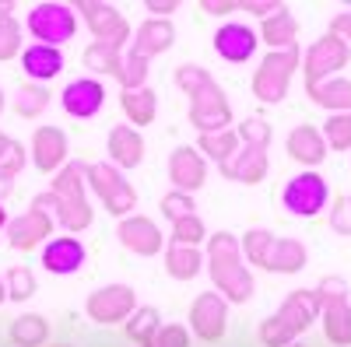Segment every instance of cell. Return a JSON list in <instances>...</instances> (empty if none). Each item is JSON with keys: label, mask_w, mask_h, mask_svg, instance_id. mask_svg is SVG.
I'll list each match as a JSON object with an SVG mask.
<instances>
[{"label": "cell", "mask_w": 351, "mask_h": 347, "mask_svg": "<svg viewBox=\"0 0 351 347\" xmlns=\"http://www.w3.org/2000/svg\"><path fill=\"white\" fill-rule=\"evenodd\" d=\"M46 337H49V326L43 316H18L11 323V340L18 347H39Z\"/></svg>", "instance_id": "836d02e7"}, {"label": "cell", "mask_w": 351, "mask_h": 347, "mask_svg": "<svg viewBox=\"0 0 351 347\" xmlns=\"http://www.w3.org/2000/svg\"><path fill=\"white\" fill-rule=\"evenodd\" d=\"M306 259H309V253L299 239H274L267 246V253H263L260 267L271 274H299L306 267Z\"/></svg>", "instance_id": "7402d4cb"}, {"label": "cell", "mask_w": 351, "mask_h": 347, "mask_svg": "<svg viewBox=\"0 0 351 347\" xmlns=\"http://www.w3.org/2000/svg\"><path fill=\"white\" fill-rule=\"evenodd\" d=\"M84 67L88 70H95V74H116V77H123V53L109 46V42H92L84 49Z\"/></svg>", "instance_id": "1f68e13d"}, {"label": "cell", "mask_w": 351, "mask_h": 347, "mask_svg": "<svg viewBox=\"0 0 351 347\" xmlns=\"http://www.w3.org/2000/svg\"><path fill=\"white\" fill-rule=\"evenodd\" d=\"M14 11V4H11V0H0V14H11Z\"/></svg>", "instance_id": "bcb514c9"}, {"label": "cell", "mask_w": 351, "mask_h": 347, "mask_svg": "<svg viewBox=\"0 0 351 347\" xmlns=\"http://www.w3.org/2000/svg\"><path fill=\"white\" fill-rule=\"evenodd\" d=\"M176 84L190 95V123L200 133H218L228 130L232 120V109L225 92L218 88V81L211 77L208 67H197V64H183L176 70Z\"/></svg>", "instance_id": "7a4b0ae2"}, {"label": "cell", "mask_w": 351, "mask_h": 347, "mask_svg": "<svg viewBox=\"0 0 351 347\" xmlns=\"http://www.w3.org/2000/svg\"><path fill=\"white\" fill-rule=\"evenodd\" d=\"M21 53V25L11 14H0V64Z\"/></svg>", "instance_id": "f35d334b"}, {"label": "cell", "mask_w": 351, "mask_h": 347, "mask_svg": "<svg viewBox=\"0 0 351 347\" xmlns=\"http://www.w3.org/2000/svg\"><path fill=\"white\" fill-rule=\"evenodd\" d=\"M324 298V330L327 340L337 347H351V305H348V284L341 277H324V284L316 287Z\"/></svg>", "instance_id": "ba28073f"}, {"label": "cell", "mask_w": 351, "mask_h": 347, "mask_svg": "<svg viewBox=\"0 0 351 347\" xmlns=\"http://www.w3.org/2000/svg\"><path fill=\"white\" fill-rule=\"evenodd\" d=\"M324 140H327V148L334 151H348L351 148V112H334L330 120L324 123Z\"/></svg>", "instance_id": "74e56055"}, {"label": "cell", "mask_w": 351, "mask_h": 347, "mask_svg": "<svg viewBox=\"0 0 351 347\" xmlns=\"http://www.w3.org/2000/svg\"><path fill=\"white\" fill-rule=\"evenodd\" d=\"M4 287H8V298L11 302H28L36 295V274L28 270V267H11L8 274H4Z\"/></svg>", "instance_id": "d590c367"}, {"label": "cell", "mask_w": 351, "mask_h": 347, "mask_svg": "<svg viewBox=\"0 0 351 347\" xmlns=\"http://www.w3.org/2000/svg\"><path fill=\"white\" fill-rule=\"evenodd\" d=\"M169 179L180 193H193V190L204 186V179H208V162H204V155L197 148L183 144V148H176L169 155Z\"/></svg>", "instance_id": "2e32d148"}, {"label": "cell", "mask_w": 351, "mask_h": 347, "mask_svg": "<svg viewBox=\"0 0 351 347\" xmlns=\"http://www.w3.org/2000/svg\"><path fill=\"white\" fill-rule=\"evenodd\" d=\"M74 11L88 21V28H92L95 42H109V46L120 49V46L130 39V25H127V18L116 11L112 4H99V0H77Z\"/></svg>", "instance_id": "7c38bea8"}, {"label": "cell", "mask_w": 351, "mask_h": 347, "mask_svg": "<svg viewBox=\"0 0 351 347\" xmlns=\"http://www.w3.org/2000/svg\"><path fill=\"white\" fill-rule=\"evenodd\" d=\"M21 67H25L28 77L49 81V77H56V74L64 70V53L56 49V46H43V42H36V46L21 49Z\"/></svg>", "instance_id": "484cf974"}, {"label": "cell", "mask_w": 351, "mask_h": 347, "mask_svg": "<svg viewBox=\"0 0 351 347\" xmlns=\"http://www.w3.org/2000/svg\"><path fill=\"white\" fill-rule=\"evenodd\" d=\"M49 231H53V218L39 207H28L25 214L8 221V242L14 249H36L39 242L49 239Z\"/></svg>", "instance_id": "d6986e66"}, {"label": "cell", "mask_w": 351, "mask_h": 347, "mask_svg": "<svg viewBox=\"0 0 351 347\" xmlns=\"http://www.w3.org/2000/svg\"><path fill=\"white\" fill-rule=\"evenodd\" d=\"M88 183H92V193L102 200V207L116 218H130V211L137 207V193L134 186L123 179L120 168H112L109 162H95L88 165Z\"/></svg>", "instance_id": "52a82bcc"}, {"label": "cell", "mask_w": 351, "mask_h": 347, "mask_svg": "<svg viewBox=\"0 0 351 347\" xmlns=\"http://www.w3.org/2000/svg\"><path fill=\"white\" fill-rule=\"evenodd\" d=\"M281 200H285V207H288L291 214L316 218L319 211L327 207L330 190H327V183H324V176H319V172H299V176L285 186Z\"/></svg>", "instance_id": "8fae6325"}, {"label": "cell", "mask_w": 351, "mask_h": 347, "mask_svg": "<svg viewBox=\"0 0 351 347\" xmlns=\"http://www.w3.org/2000/svg\"><path fill=\"white\" fill-rule=\"evenodd\" d=\"M116 235H120V242L137 253V256H155L162 253V231L152 218H144V214H130L123 218L120 224H116Z\"/></svg>", "instance_id": "e0dca14e"}, {"label": "cell", "mask_w": 351, "mask_h": 347, "mask_svg": "<svg viewBox=\"0 0 351 347\" xmlns=\"http://www.w3.org/2000/svg\"><path fill=\"white\" fill-rule=\"evenodd\" d=\"M8 298V287H4V277H0V302Z\"/></svg>", "instance_id": "c3c4849f"}, {"label": "cell", "mask_w": 351, "mask_h": 347, "mask_svg": "<svg viewBox=\"0 0 351 347\" xmlns=\"http://www.w3.org/2000/svg\"><path fill=\"white\" fill-rule=\"evenodd\" d=\"M204 267V253L197 246H180V242H169L165 253V270L172 281H193Z\"/></svg>", "instance_id": "83f0119b"}, {"label": "cell", "mask_w": 351, "mask_h": 347, "mask_svg": "<svg viewBox=\"0 0 351 347\" xmlns=\"http://www.w3.org/2000/svg\"><path fill=\"white\" fill-rule=\"evenodd\" d=\"M176 8H180L176 0H148V11L152 14H172Z\"/></svg>", "instance_id": "f6af8a7d"}, {"label": "cell", "mask_w": 351, "mask_h": 347, "mask_svg": "<svg viewBox=\"0 0 351 347\" xmlns=\"http://www.w3.org/2000/svg\"><path fill=\"white\" fill-rule=\"evenodd\" d=\"M21 168H25V148L0 130V196L11 193V186H14Z\"/></svg>", "instance_id": "f546056e"}, {"label": "cell", "mask_w": 351, "mask_h": 347, "mask_svg": "<svg viewBox=\"0 0 351 347\" xmlns=\"http://www.w3.org/2000/svg\"><path fill=\"white\" fill-rule=\"evenodd\" d=\"M299 36V21L291 18V11L281 4V11H274L271 18H263V39L271 42V49H288L295 46Z\"/></svg>", "instance_id": "4dcf8cb0"}, {"label": "cell", "mask_w": 351, "mask_h": 347, "mask_svg": "<svg viewBox=\"0 0 351 347\" xmlns=\"http://www.w3.org/2000/svg\"><path fill=\"white\" fill-rule=\"evenodd\" d=\"M239 155L221 165V176L236 179V183H260L267 176V144L271 140H250V137H239Z\"/></svg>", "instance_id": "9a60e30c"}, {"label": "cell", "mask_w": 351, "mask_h": 347, "mask_svg": "<svg viewBox=\"0 0 351 347\" xmlns=\"http://www.w3.org/2000/svg\"><path fill=\"white\" fill-rule=\"evenodd\" d=\"M302 64V53L299 46H288V49H271L263 56V64L253 74V95L260 102H281L288 95V81L295 74V67Z\"/></svg>", "instance_id": "8992f818"}, {"label": "cell", "mask_w": 351, "mask_h": 347, "mask_svg": "<svg viewBox=\"0 0 351 347\" xmlns=\"http://www.w3.org/2000/svg\"><path fill=\"white\" fill-rule=\"evenodd\" d=\"M204 235H208V228H204V221L197 214L180 218V221H176V228H172V242H180V246H200Z\"/></svg>", "instance_id": "ab89813d"}, {"label": "cell", "mask_w": 351, "mask_h": 347, "mask_svg": "<svg viewBox=\"0 0 351 347\" xmlns=\"http://www.w3.org/2000/svg\"><path fill=\"white\" fill-rule=\"evenodd\" d=\"M127 326V337L130 340H137V344H148V337L162 326L158 323V309H152V305H141L134 316H130V320L123 323Z\"/></svg>", "instance_id": "8d00e7d4"}, {"label": "cell", "mask_w": 351, "mask_h": 347, "mask_svg": "<svg viewBox=\"0 0 351 347\" xmlns=\"http://www.w3.org/2000/svg\"><path fill=\"white\" fill-rule=\"evenodd\" d=\"M32 162L39 172H60L67 165V133L60 127H39L32 133Z\"/></svg>", "instance_id": "ffe728a7"}, {"label": "cell", "mask_w": 351, "mask_h": 347, "mask_svg": "<svg viewBox=\"0 0 351 347\" xmlns=\"http://www.w3.org/2000/svg\"><path fill=\"white\" fill-rule=\"evenodd\" d=\"M109 155L120 168H137L141 158H144V140L141 133L130 127V123H120L109 130Z\"/></svg>", "instance_id": "d4e9b609"}, {"label": "cell", "mask_w": 351, "mask_h": 347, "mask_svg": "<svg viewBox=\"0 0 351 347\" xmlns=\"http://www.w3.org/2000/svg\"><path fill=\"white\" fill-rule=\"evenodd\" d=\"M144 347H190V337H186V326H180V323H162L152 337H148V344Z\"/></svg>", "instance_id": "60d3db41"}, {"label": "cell", "mask_w": 351, "mask_h": 347, "mask_svg": "<svg viewBox=\"0 0 351 347\" xmlns=\"http://www.w3.org/2000/svg\"><path fill=\"white\" fill-rule=\"evenodd\" d=\"M330 36H337V39H344V42L351 46V8L341 11V14L330 21Z\"/></svg>", "instance_id": "ee69618b"}, {"label": "cell", "mask_w": 351, "mask_h": 347, "mask_svg": "<svg viewBox=\"0 0 351 347\" xmlns=\"http://www.w3.org/2000/svg\"><path fill=\"white\" fill-rule=\"evenodd\" d=\"M351 60V46L337 36H324V39H316L309 46V53L302 56V64H306V84H316V81H327L334 77L341 67H348Z\"/></svg>", "instance_id": "4fadbf2b"}, {"label": "cell", "mask_w": 351, "mask_h": 347, "mask_svg": "<svg viewBox=\"0 0 351 347\" xmlns=\"http://www.w3.org/2000/svg\"><path fill=\"white\" fill-rule=\"evenodd\" d=\"M215 49L228 64H246L250 56L256 53V32L250 25H243V21H225L215 32Z\"/></svg>", "instance_id": "ac0fdd59"}, {"label": "cell", "mask_w": 351, "mask_h": 347, "mask_svg": "<svg viewBox=\"0 0 351 347\" xmlns=\"http://www.w3.org/2000/svg\"><path fill=\"white\" fill-rule=\"evenodd\" d=\"M239 133L236 130H218V133H200V155H208V158H215L218 165H225V162H232L239 155Z\"/></svg>", "instance_id": "d6a6232c"}, {"label": "cell", "mask_w": 351, "mask_h": 347, "mask_svg": "<svg viewBox=\"0 0 351 347\" xmlns=\"http://www.w3.org/2000/svg\"><path fill=\"white\" fill-rule=\"evenodd\" d=\"M190 326L200 340H221L228 326V302L218 292H204L190 305Z\"/></svg>", "instance_id": "5bb4252c"}, {"label": "cell", "mask_w": 351, "mask_h": 347, "mask_svg": "<svg viewBox=\"0 0 351 347\" xmlns=\"http://www.w3.org/2000/svg\"><path fill=\"white\" fill-rule=\"evenodd\" d=\"M28 32H32L43 46H56L74 39L77 32V11L67 4H39L32 14H28Z\"/></svg>", "instance_id": "9c48e42d"}, {"label": "cell", "mask_w": 351, "mask_h": 347, "mask_svg": "<svg viewBox=\"0 0 351 347\" xmlns=\"http://www.w3.org/2000/svg\"><path fill=\"white\" fill-rule=\"evenodd\" d=\"M288 155L295 158L299 165H319L327 158V140H324V133H319L316 127L302 123V127H295L288 133Z\"/></svg>", "instance_id": "cb8c5ba5"}, {"label": "cell", "mask_w": 351, "mask_h": 347, "mask_svg": "<svg viewBox=\"0 0 351 347\" xmlns=\"http://www.w3.org/2000/svg\"><path fill=\"white\" fill-rule=\"evenodd\" d=\"M172 42H176L172 21H165V18H148V21H144V25L137 28L130 49L123 53V77H120L123 88H144L152 60H155L162 49H169Z\"/></svg>", "instance_id": "5b68a950"}, {"label": "cell", "mask_w": 351, "mask_h": 347, "mask_svg": "<svg viewBox=\"0 0 351 347\" xmlns=\"http://www.w3.org/2000/svg\"><path fill=\"white\" fill-rule=\"evenodd\" d=\"M84 176H88L84 162H67L53 176V186L36 196L32 207H39L49 218H56L67 231H84L88 224H92V218H95L92 204H88V196H84Z\"/></svg>", "instance_id": "6da1fadb"}, {"label": "cell", "mask_w": 351, "mask_h": 347, "mask_svg": "<svg viewBox=\"0 0 351 347\" xmlns=\"http://www.w3.org/2000/svg\"><path fill=\"white\" fill-rule=\"evenodd\" d=\"M46 105H49V92L43 88V84H21L18 95H14V109H18V116H25V120L39 116Z\"/></svg>", "instance_id": "e575fe53"}, {"label": "cell", "mask_w": 351, "mask_h": 347, "mask_svg": "<svg viewBox=\"0 0 351 347\" xmlns=\"http://www.w3.org/2000/svg\"><path fill=\"white\" fill-rule=\"evenodd\" d=\"M84 246L74 239V235H64V239H49L46 249H43V267L49 274H74L81 270L84 264Z\"/></svg>", "instance_id": "603a6c76"}, {"label": "cell", "mask_w": 351, "mask_h": 347, "mask_svg": "<svg viewBox=\"0 0 351 347\" xmlns=\"http://www.w3.org/2000/svg\"><path fill=\"white\" fill-rule=\"evenodd\" d=\"M0 109H4V92H0Z\"/></svg>", "instance_id": "681fc988"}, {"label": "cell", "mask_w": 351, "mask_h": 347, "mask_svg": "<svg viewBox=\"0 0 351 347\" xmlns=\"http://www.w3.org/2000/svg\"><path fill=\"white\" fill-rule=\"evenodd\" d=\"M208 270H211L218 295H225V302L243 305L253 298L256 281L243 267V249H239V239L232 231H215L208 239Z\"/></svg>", "instance_id": "3957f363"}, {"label": "cell", "mask_w": 351, "mask_h": 347, "mask_svg": "<svg viewBox=\"0 0 351 347\" xmlns=\"http://www.w3.org/2000/svg\"><path fill=\"white\" fill-rule=\"evenodd\" d=\"M162 211L169 214V221H172V224L180 221V218L197 214V211H193V196H190V193H180V190H172V193H165V196H162Z\"/></svg>", "instance_id": "b9f144b4"}, {"label": "cell", "mask_w": 351, "mask_h": 347, "mask_svg": "<svg viewBox=\"0 0 351 347\" xmlns=\"http://www.w3.org/2000/svg\"><path fill=\"white\" fill-rule=\"evenodd\" d=\"M330 228L337 235H351V193H341L330 207Z\"/></svg>", "instance_id": "7bdbcfd3"}, {"label": "cell", "mask_w": 351, "mask_h": 347, "mask_svg": "<svg viewBox=\"0 0 351 347\" xmlns=\"http://www.w3.org/2000/svg\"><path fill=\"white\" fill-rule=\"evenodd\" d=\"M306 95H309L316 105H324V109L351 112V81H344V77H327V81L306 84Z\"/></svg>", "instance_id": "4316f807"}, {"label": "cell", "mask_w": 351, "mask_h": 347, "mask_svg": "<svg viewBox=\"0 0 351 347\" xmlns=\"http://www.w3.org/2000/svg\"><path fill=\"white\" fill-rule=\"evenodd\" d=\"M60 102H64V109L74 116V120H92V116L102 109V102H106V92H102V84L95 77H77V81H71L64 88Z\"/></svg>", "instance_id": "44dd1931"}, {"label": "cell", "mask_w": 351, "mask_h": 347, "mask_svg": "<svg viewBox=\"0 0 351 347\" xmlns=\"http://www.w3.org/2000/svg\"><path fill=\"white\" fill-rule=\"evenodd\" d=\"M319 312H324V298H319L316 287H313V292H309V287L291 292L271 320L260 323V340L267 347H291L299 333H306L319 320Z\"/></svg>", "instance_id": "277c9868"}, {"label": "cell", "mask_w": 351, "mask_h": 347, "mask_svg": "<svg viewBox=\"0 0 351 347\" xmlns=\"http://www.w3.org/2000/svg\"><path fill=\"white\" fill-rule=\"evenodd\" d=\"M120 105H123V112H127V120H130V123H137V127L155 123L158 99H155V92L148 88V84H144V88H123Z\"/></svg>", "instance_id": "f1b7e54d"}, {"label": "cell", "mask_w": 351, "mask_h": 347, "mask_svg": "<svg viewBox=\"0 0 351 347\" xmlns=\"http://www.w3.org/2000/svg\"><path fill=\"white\" fill-rule=\"evenodd\" d=\"M84 312H88V320H95L102 326L127 323L137 312V298L127 284H106L99 292H92V298L84 302Z\"/></svg>", "instance_id": "30bf717a"}, {"label": "cell", "mask_w": 351, "mask_h": 347, "mask_svg": "<svg viewBox=\"0 0 351 347\" xmlns=\"http://www.w3.org/2000/svg\"><path fill=\"white\" fill-rule=\"evenodd\" d=\"M0 228H8V211H4V204H0Z\"/></svg>", "instance_id": "7dc6e473"}]
</instances>
